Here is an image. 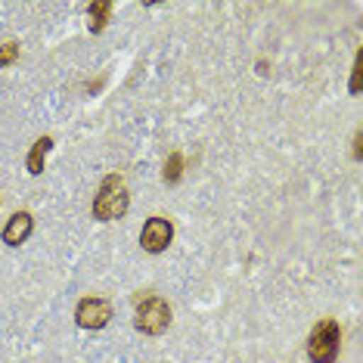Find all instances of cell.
I'll use <instances>...</instances> for the list:
<instances>
[{
	"label": "cell",
	"mask_w": 363,
	"mask_h": 363,
	"mask_svg": "<svg viewBox=\"0 0 363 363\" xmlns=\"http://www.w3.org/2000/svg\"><path fill=\"white\" fill-rule=\"evenodd\" d=\"M128 205H130V193H128V184L121 174H109L100 186V196L94 199V218L109 224V220H118L128 214Z\"/></svg>",
	"instance_id": "1"
},
{
	"label": "cell",
	"mask_w": 363,
	"mask_h": 363,
	"mask_svg": "<svg viewBox=\"0 0 363 363\" xmlns=\"http://www.w3.org/2000/svg\"><path fill=\"white\" fill-rule=\"evenodd\" d=\"M338 348H342V326L335 320H320L311 329L308 338V357L311 363H335Z\"/></svg>",
	"instance_id": "2"
},
{
	"label": "cell",
	"mask_w": 363,
	"mask_h": 363,
	"mask_svg": "<svg viewBox=\"0 0 363 363\" xmlns=\"http://www.w3.org/2000/svg\"><path fill=\"white\" fill-rule=\"evenodd\" d=\"M134 323L140 333L146 335H162L164 329L171 326V308L162 295H143L137 298V313H134Z\"/></svg>",
	"instance_id": "3"
},
{
	"label": "cell",
	"mask_w": 363,
	"mask_h": 363,
	"mask_svg": "<svg viewBox=\"0 0 363 363\" xmlns=\"http://www.w3.org/2000/svg\"><path fill=\"white\" fill-rule=\"evenodd\" d=\"M171 239H174V224L168 218H150L140 233V245L150 255H162L171 245Z\"/></svg>",
	"instance_id": "4"
},
{
	"label": "cell",
	"mask_w": 363,
	"mask_h": 363,
	"mask_svg": "<svg viewBox=\"0 0 363 363\" xmlns=\"http://www.w3.org/2000/svg\"><path fill=\"white\" fill-rule=\"evenodd\" d=\"M75 320L81 329H103L112 320V304L106 298H84L75 311Z\"/></svg>",
	"instance_id": "5"
},
{
	"label": "cell",
	"mask_w": 363,
	"mask_h": 363,
	"mask_svg": "<svg viewBox=\"0 0 363 363\" xmlns=\"http://www.w3.org/2000/svg\"><path fill=\"white\" fill-rule=\"evenodd\" d=\"M31 230H35V220H31V214L28 211H16L10 220H6V227H4V233H0V239H4V245H22L26 239L31 236Z\"/></svg>",
	"instance_id": "6"
},
{
	"label": "cell",
	"mask_w": 363,
	"mask_h": 363,
	"mask_svg": "<svg viewBox=\"0 0 363 363\" xmlns=\"http://www.w3.org/2000/svg\"><path fill=\"white\" fill-rule=\"evenodd\" d=\"M50 150H53V140L50 137H40V140H35V146H31V152H28V159H26V164H28V174H44V162H47V155H50Z\"/></svg>",
	"instance_id": "7"
},
{
	"label": "cell",
	"mask_w": 363,
	"mask_h": 363,
	"mask_svg": "<svg viewBox=\"0 0 363 363\" xmlns=\"http://www.w3.org/2000/svg\"><path fill=\"white\" fill-rule=\"evenodd\" d=\"M87 16H90V31H94V35H100V31L109 26L112 4H109V0H96V4L87 6Z\"/></svg>",
	"instance_id": "8"
},
{
	"label": "cell",
	"mask_w": 363,
	"mask_h": 363,
	"mask_svg": "<svg viewBox=\"0 0 363 363\" xmlns=\"http://www.w3.org/2000/svg\"><path fill=\"white\" fill-rule=\"evenodd\" d=\"M180 177H184V155L171 152L168 162H164V184H177Z\"/></svg>",
	"instance_id": "9"
},
{
	"label": "cell",
	"mask_w": 363,
	"mask_h": 363,
	"mask_svg": "<svg viewBox=\"0 0 363 363\" xmlns=\"http://www.w3.org/2000/svg\"><path fill=\"white\" fill-rule=\"evenodd\" d=\"M16 60H19V44H4L0 47V69H6V65H13Z\"/></svg>",
	"instance_id": "10"
},
{
	"label": "cell",
	"mask_w": 363,
	"mask_h": 363,
	"mask_svg": "<svg viewBox=\"0 0 363 363\" xmlns=\"http://www.w3.org/2000/svg\"><path fill=\"white\" fill-rule=\"evenodd\" d=\"M360 60H363V56L357 53V60H354V75H351V94H354V96L360 94V72H363V69H360Z\"/></svg>",
	"instance_id": "11"
},
{
	"label": "cell",
	"mask_w": 363,
	"mask_h": 363,
	"mask_svg": "<svg viewBox=\"0 0 363 363\" xmlns=\"http://www.w3.org/2000/svg\"><path fill=\"white\" fill-rule=\"evenodd\" d=\"M360 140H363L360 134H357V137H354V159H357V162H360Z\"/></svg>",
	"instance_id": "12"
}]
</instances>
